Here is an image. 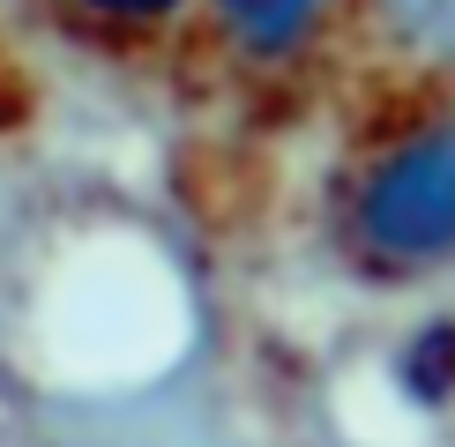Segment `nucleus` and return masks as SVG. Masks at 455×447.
Masks as SVG:
<instances>
[{
  "mask_svg": "<svg viewBox=\"0 0 455 447\" xmlns=\"http://www.w3.org/2000/svg\"><path fill=\"white\" fill-rule=\"evenodd\" d=\"M30 335L52 380L68 388H135L164 372L187 343V291L164 247L135 231H98L68 247L37 284Z\"/></svg>",
  "mask_w": 455,
  "mask_h": 447,
  "instance_id": "1",
  "label": "nucleus"
},
{
  "mask_svg": "<svg viewBox=\"0 0 455 447\" xmlns=\"http://www.w3.org/2000/svg\"><path fill=\"white\" fill-rule=\"evenodd\" d=\"M358 247L388 269H426L455 254V127L395 142L351 201Z\"/></svg>",
  "mask_w": 455,
  "mask_h": 447,
  "instance_id": "2",
  "label": "nucleus"
},
{
  "mask_svg": "<svg viewBox=\"0 0 455 447\" xmlns=\"http://www.w3.org/2000/svg\"><path fill=\"white\" fill-rule=\"evenodd\" d=\"M217 15H224V30H232L239 52H254V60H291L314 37V23H321V0H217Z\"/></svg>",
  "mask_w": 455,
  "mask_h": 447,
  "instance_id": "3",
  "label": "nucleus"
},
{
  "mask_svg": "<svg viewBox=\"0 0 455 447\" xmlns=\"http://www.w3.org/2000/svg\"><path fill=\"white\" fill-rule=\"evenodd\" d=\"M381 23L403 52L433 67H455V0H381Z\"/></svg>",
  "mask_w": 455,
  "mask_h": 447,
  "instance_id": "4",
  "label": "nucleus"
},
{
  "mask_svg": "<svg viewBox=\"0 0 455 447\" xmlns=\"http://www.w3.org/2000/svg\"><path fill=\"white\" fill-rule=\"evenodd\" d=\"M83 8H98V15H120V23H149V15H172L180 0H83Z\"/></svg>",
  "mask_w": 455,
  "mask_h": 447,
  "instance_id": "5",
  "label": "nucleus"
}]
</instances>
